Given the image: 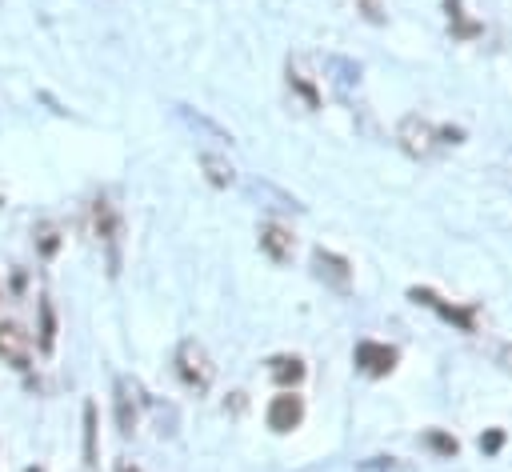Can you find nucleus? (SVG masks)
Instances as JSON below:
<instances>
[{"mask_svg": "<svg viewBox=\"0 0 512 472\" xmlns=\"http://www.w3.org/2000/svg\"><path fill=\"white\" fill-rule=\"evenodd\" d=\"M424 444H428L436 456H444V460H452V456L460 452L456 436H448V432H440V428H428V432H424Z\"/></svg>", "mask_w": 512, "mask_h": 472, "instance_id": "aec40b11", "label": "nucleus"}, {"mask_svg": "<svg viewBox=\"0 0 512 472\" xmlns=\"http://www.w3.org/2000/svg\"><path fill=\"white\" fill-rule=\"evenodd\" d=\"M176 116H180V120H184V124H188L192 132H204L208 140H220V144H232V132H224L220 124H212V120H208L204 112H192L188 104H176Z\"/></svg>", "mask_w": 512, "mask_h": 472, "instance_id": "f8f14e48", "label": "nucleus"}, {"mask_svg": "<svg viewBox=\"0 0 512 472\" xmlns=\"http://www.w3.org/2000/svg\"><path fill=\"white\" fill-rule=\"evenodd\" d=\"M172 364H176L180 384L188 392H196V396H204L212 388V380H216V364H212V356H208V348L200 340H180Z\"/></svg>", "mask_w": 512, "mask_h": 472, "instance_id": "f257e3e1", "label": "nucleus"}, {"mask_svg": "<svg viewBox=\"0 0 512 472\" xmlns=\"http://www.w3.org/2000/svg\"><path fill=\"white\" fill-rule=\"evenodd\" d=\"M56 348V312H52V300L40 296V352L48 356Z\"/></svg>", "mask_w": 512, "mask_h": 472, "instance_id": "a211bd4d", "label": "nucleus"}, {"mask_svg": "<svg viewBox=\"0 0 512 472\" xmlns=\"http://www.w3.org/2000/svg\"><path fill=\"white\" fill-rule=\"evenodd\" d=\"M112 416H116V428L120 436H132L140 428V388L128 380V376H116V388H112Z\"/></svg>", "mask_w": 512, "mask_h": 472, "instance_id": "20e7f679", "label": "nucleus"}, {"mask_svg": "<svg viewBox=\"0 0 512 472\" xmlns=\"http://www.w3.org/2000/svg\"><path fill=\"white\" fill-rule=\"evenodd\" d=\"M352 360H356V368L368 372V376H388V372L396 368L400 352H396L392 344H380V340H360L356 352H352Z\"/></svg>", "mask_w": 512, "mask_h": 472, "instance_id": "0eeeda50", "label": "nucleus"}, {"mask_svg": "<svg viewBox=\"0 0 512 472\" xmlns=\"http://www.w3.org/2000/svg\"><path fill=\"white\" fill-rule=\"evenodd\" d=\"M248 188H252V196H260V200H268V208H292V212H300V208H304V204H300L296 196H288V192H280V188H272L268 180H252Z\"/></svg>", "mask_w": 512, "mask_h": 472, "instance_id": "2eb2a0df", "label": "nucleus"}, {"mask_svg": "<svg viewBox=\"0 0 512 472\" xmlns=\"http://www.w3.org/2000/svg\"><path fill=\"white\" fill-rule=\"evenodd\" d=\"M92 232H96V244L104 248V264H108V276H120V248H124V220L120 212L112 208L108 196H100L92 204Z\"/></svg>", "mask_w": 512, "mask_h": 472, "instance_id": "f03ea898", "label": "nucleus"}, {"mask_svg": "<svg viewBox=\"0 0 512 472\" xmlns=\"http://www.w3.org/2000/svg\"><path fill=\"white\" fill-rule=\"evenodd\" d=\"M396 140H400V148H404L408 156L428 160V156L436 152V144H440V128H432V124L420 120V116H404L400 128H396Z\"/></svg>", "mask_w": 512, "mask_h": 472, "instance_id": "7ed1b4c3", "label": "nucleus"}, {"mask_svg": "<svg viewBox=\"0 0 512 472\" xmlns=\"http://www.w3.org/2000/svg\"><path fill=\"white\" fill-rule=\"evenodd\" d=\"M360 472H392V456H376L372 464H360Z\"/></svg>", "mask_w": 512, "mask_h": 472, "instance_id": "5701e85b", "label": "nucleus"}, {"mask_svg": "<svg viewBox=\"0 0 512 472\" xmlns=\"http://www.w3.org/2000/svg\"><path fill=\"white\" fill-rule=\"evenodd\" d=\"M408 296L416 300V304H424V308H432L444 324H456L460 332H476V312L472 308H460V304H448V300H440L432 288H408Z\"/></svg>", "mask_w": 512, "mask_h": 472, "instance_id": "39448f33", "label": "nucleus"}, {"mask_svg": "<svg viewBox=\"0 0 512 472\" xmlns=\"http://www.w3.org/2000/svg\"><path fill=\"white\" fill-rule=\"evenodd\" d=\"M444 8H448V24H452V36H456V40H472V36H480V24L468 20V16L460 12V0H444Z\"/></svg>", "mask_w": 512, "mask_h": 472, "instance_id": "f3484780", "label": "nucleus"}, {"mask_svg": "<svg viewBox=\"0 0 512 472\" xmlns=\"http://www.w3.org/2000/svg\"><path fill=\"white\" fill-rule=\"evenodd\" d=\"M116 472H144V464H140V460H120Z\"/></svg>", "mask_w": 512, "mask_h": 472, "instance_id": "393cba45", "label": "nucleus"}, {"mask_svg": "<svg viewBox=\"0 0 512 472\" xmlns=\"http://www.w3.org/2000/svg\"><path fill=\"white\" fill-rule=\"evenodd\" d=\"M268 376L280 384V388H296L304 380V360L300 356H272L268 360Z\"/></svg>", "mask_w": 512, "mask_h": 472, "instance_id": "9b49d317", "label": "nucleus"}, {"mask_svg": "<svg viewBox=\"0 0 512 472\" xmlns=\"http://www.w3.org/2000/svg\"><path fill=\"white\" fill-rule=\"evenodd\" d=\"M496 360L504 364V372H512V344H504V348L496 352Z\"/></svg>", "mask_w": 512, "mask_h": 472, "instance_id": "b1692460", "label": "nucleus"}, {"mask_svg": "<svg viewBox=\"0 0 512 472\" xmlns=\"http://www.w3.org/2000/svg\"><path fill=\"white\" fill-rule=\"evenodd\" d=\"M196 160H200V168H204V176H208L212 188H228V184L236 180V168H232L220 152H200Z\"/></svg>", "mask_w": 512, "mask_h": 472, "instance_id": "ddd939ff", "label": "nucleus"}, {"mask_svg": "<svg viewBox=\"0 0 512 472\" xmlns=\"http://www.w3.org/2000/svg\"><path fill=\"white\" fill-rule=\"evenodd\" d=\"M100 460V448H96V404L84 400V464L96 468Z\"/></svg>", "mask_w": 512, "mask_h": 472, "instance_id": "dca6fc26", "label": "nucleus"}, {"mask_svg": "<svg viewBox=\"0 0 512 472\" xmlns=\"http://www.w3.org/2000/svg\"><path fill=\"white\" fill-rule=\"evenodd\" d=\"M32 236H36V252H40L44 260H52V256H56V248H60V228H56L52 220H40Z\"/></svg>", "mask_w": 512, "mask_h": 472, "instance_id": "6ab92c4d", "label": "nucleus"}, {"mask_svg": "<svg viewBox=\"0 0 512 472\" xmlns=\"http://www.w3.org/2000/svg\"><path fill=\"white\" fill-rule=\"evenodd\" d=\"M312 264H316V276L332 288V292H348L352 288V268H348V260L344 256H336V252H328V248H316L312 252Z\"/></svg>", "mask_w": 512, "mask_h": 472, "instance_id": "1a4fd4ad", "label": "nucleus"}, {"mask_svg": "<svg viewBox=\"0 0 512 472\" xmlns=\"http://www.w3.org/2000/svg\"><path fill=\"white\" fill-rule=\"evenodd\" d=\"M500 448H504V432H500V428H488V432L480 436V452H484V456H496Z\"/></svg>", "mask_w": 512, "mask_h": 472, "instance_id": "412c9836", "label": "nucleus"}, {"mask_svg": "<svg viewBox=\"0 0 512 472\" xmlns=\"http://www.w3.org/2000/svg\"><path fill=\"white\" fill-rule=\"evenodd\" d=\"M260 252H264L272 264H288V260L296 256V236H292L284 224L264 220V224H260Z\"/></svg>", "mask_w": 512, "mask_h": 472, "instance_id": "6e6552de", "label": "nucleus"}, {"mask_svg": "<svg viewBox=\"0 0 512 472\" xmlns=\"http://www.w3.org/2000/svg\"><path fill=\"white\" fill-rule=\"evenodd\" d=\"M460 140H464V128H452V124L440 128V144H460Z\"/></svg>", "mask_w": 512, "mask_h": 472, "instance_id": "4be33fe9", "label": "nucleus"}, {"mask_svg": "<svg viewBox=\"0 0 512 472\" xmlns=\"http://www.w3.org/2000/svg\"><path fill=\"white\" fill-rule=\"evenodd\" d=\"M288 88H292L308 108H320V88H316L312 76L300 68V60H288Z\"/></svg>", "mask_w": 512, "mask_h": 472, "instance_id": "4468645a", "label": "nucleus"}, {"mask_svg": "<svg viewBox=\"0 0 512 472\" xmlns=\"http://www.w3.org/2000/svg\"><path fill=\"white\" fill-rule=\"evenodd\" d=\"M28 348H32V340L20 332V324L0 320V360L12 364L16 372H28Z\"/></svg>", "mask_w": 512, "mask_h": 472, "instance_id": "9d476101", "label": "nucleus"}, {"mask_svg": "<svg viewBox=\"0 0 512 472\" xmlns=\"http://www.w3.org/2000/svg\"><path fill=\"white\" fill-rule=\"evenodd\" d=\"M264 420H268V428L272 432H292V428H300V420H304V396H296L292 388H284L280 396H272L268 400V412H264Z\"/></svg>", "mask_w": 512, "mask_h": 472, "instance_id": "423d86ee", "label": "nucleus"}]
</instances>
